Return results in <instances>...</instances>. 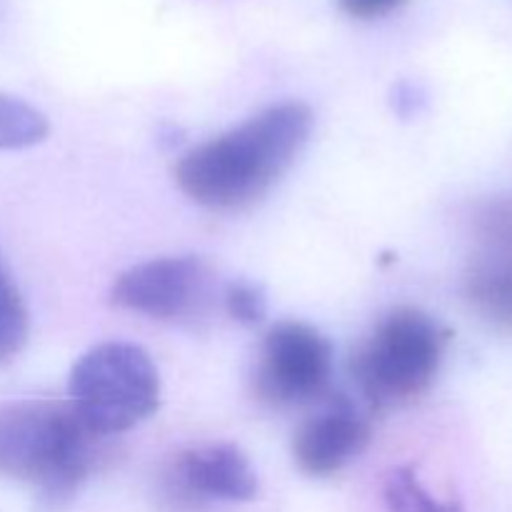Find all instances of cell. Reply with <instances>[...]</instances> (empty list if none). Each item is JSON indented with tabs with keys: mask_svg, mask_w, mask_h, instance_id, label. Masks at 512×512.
<instances>
[{
	"mask_svg": "<svg viewBox=\"0 0 512 512\" xmlns=\"http://www.w3.org/2000/svg\"><path fill=\"white\" fill-rule=\"evenodd\" d=\"M110 440L70 400L0 403V478L30 485L45 508L58 510L108 463Z\"/></svg>",
	"mask_w": 512,
	"mask_h": 512,
	"instance_id": "obj_2",
	"label": "cell"
},
{
	"mask_svg": "<svg viewBox=\"0 0 512 512\" xmlns=\"http://www.w3.org/2000/svg\"><path fill=\"white\" fill-rule=\"evenodd\" d=\"M333 378V345L318 328L283 320L265 333L253 370V393L275 410L323 398Z\"/></svg>",
	"mask_w": 512,
	"mask_h": 512,
	"instance_id": "obj_6",
	"label": "cell"
},
{
	"mask_svg": "<svg viewBox=\"0 0 512 512\" xmlns=\"http://www.w3.org/2000/svg\"><path fill=\"white\" fill-rule=\"evenodd\" d=\"M448 340V330L425 310L400 305L385 313L350 365L370 408H403L423 398L438 378Z\"/></svg>",
	"mask_w": 512,
	"mask_h": 512,
	"instance_id": "obj_3",
	"label": "cell"
},
{
	"mask_svg": "<svg viewBox=\"0 0 512 512\" xmlns=\"http://www.w3.org/2000/svg\"><path fill=\"white\" fill-rule=\"evenodd\" d=\"M313 133V110L300 100L268 105L235 128L188 150L175 165L178 188L208 210H243L258 203Z\"/></svg>",
	"mask_w": 512,
	"mask_h": 512,
	"instance_id": "obj_1",
	"label": "cell"
},
{
	"mask_svg": "<svg viewBox=\"0 0 512 512\" xmlns=\"http://www.w3.org/2000/svg\"><path fill=\"white\" fill-rule=\"evenodd\" d=\"M373 440L368 415L345 395L330 398L293 438V460L310 478H333L365 453Z\"/></svg>",
	"mask_w": 512,
	"mask_h": 512,
	"instance_id": "obj_8",
	"label": "cell"
},
{
	"mask_svg": "<svg viewBox=\"0 0 512 512\" xmlns=\"http://www.w3.org/2000/svg\"><path fill=\"white\" fill-rule=\"evenodd\" d=\"M423 100V93H420L418 85L413 83H400L398 88L393 90V108L398 110L403 118L418 115L420 108H423Z\"/></svg>",
	"mask_w": 512,
	"mask_h": 512,
	"instance_id": "obj_15",
	"label": "cell"
},
{
	"mask_svg": "<svg viewBox=\"0 0 512 512\" xmlns=\"http://www.w3.org/2000/svg\"><path fill=\"white\" fill-rule=\"evenodd\" d=\"M30 320L18 285L0 260V365L10 363L23 353L28 343Z\"/></svg>",
	"mask_w": 512,
	"mask_h": 512,
	"instance_id": "obj_12",
	"label": "cell"
},
{
	"mask_svg": "<svg viewBox=\"0 0 512 512\" xmlns=\"http://www.w3.org/2000/svg\"><path fill=\"white\" fill-rule=\"evenodd\" d=\"M465 295L475 313L490 325L512 333V253L498 248L480 255L465 275Z\"/></svg>",
	"mask_w": 512,
	"mask_h": 512,
	"instance_id": "obj_9",
	"label": "cell"
},
{
	"mask_svg": "<svg viewBox=\"0 0 512 512\" xmlns=\"http://www.w3.org/2000/svg\"><path fill=\"white\" fill-rule=\"evenodd\" d=\"M68 395L95 433L115 438L158 410L160 375L140 345L100 343L73 365Z\"/></svg>",
	"mask_w": 512,
	"mask_h": 512,
	"instance_id": "obj_4",
	"label": "cell"
},
{
	"mask_svg": "<svg viewBox=\"0 0 512 512\" xmlns=\"http://www.w3.org/2000/svg\"><path fill=\"white\" fill-rule=\"evenodd\" d=\"M218 280L198 255H165L123 270L110 285V303L160 323L198 328L210 318Z\"/></svg>",
	"mask_w": 512,
	"mask_h": 512,
	"instance_id": "obj_5",
	"label": "cell"
},
{
	"mask_svg": "<svg viewBox=\"0 0 512 512\" xmlns=\"http://www.w3.org/2000/svg\"><path fill=\"white\" fill-rule=\"evenodd\" d=\"M163 495L178 508L205 503H248L258 495V475L248 455L233 443L180 450L163 470Z\"/></svg>",
	"mask_w": 512,
	"mask_h": 512,
	"instance_id": "obj_7",
	"label": "cell"
},
{
	"mask_svg": "<svg viewBox=\"0 0 512 512\" xmlns=\"http://www.w3.org/2000/svg\"><path fill=\"white\" fill-rule=\"evenodd\" d=\"M50 123L35 105L0 93V150H25L48 138Z\"/></svg>",
	"mask_w": 512,
	"mask_h": 512,
	"instance_id": "obj_11",
	"label": "cell"
},
{
	"mask_svg": "<svg viewBox=\"0 0 512 512\" xmlns=\"http://www.w3.org/2000/svg\"><path fill=\"white\" fill-rule=\"evenodd\" d=\"M408 0H338L340 10L355 20H378L400 10Z\"/></svg>",
	"mask_w": 512,
	"mask_h": 512,
	"instance_id": "obj_14",
	"label": "cell"
},
{
	"mask_svg": "<svg viewBox=\"0 0 512 512\" xmlns=\"http://www.w3.org/2000/svg\"><path fill=\"white\" fill-rule=\"evenodd\" d=\"M388 512H465L458 500H440L420 483L413 468H393L383 480Z\"/></svg>",
	"mask_w": 512,
	"mask_h": 512,
	"instance_id": "obj_10",
	"label": "cell"
},
{
	"mask_svg": "<svg viewBox=\"0 0 512 512\" xmlns=\"http://www.w3.org/2000/svg\"><path fill=\"white\" fill-rule=\"evenodd\" d=\"M223 305L225 313L240 325H258L263 323L268 315V295H265L263 285L250 283V280H233L225 285L223 290Z\"/></svg>",
	"mask_w": 512,
	"mask_h": 512,
	"instance_id": "obj_13",
	"label": "cell"
}]
</instances>
